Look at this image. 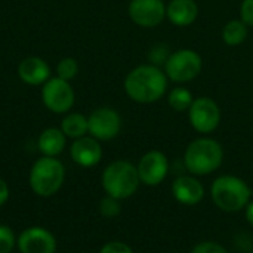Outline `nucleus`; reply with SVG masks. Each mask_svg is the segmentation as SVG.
Here are the masks:
<instances>
[{"instance_id": "nucleus-9", "label": "nucleus", "mask_w": 253, "mask_h": 253, "mask_svg": "<svg viewBox=\"0 0 253 253\" xmlns=\"http://www.w3.org/2000/svg\"><path fill=\"white\" fill-rule=\"evenodd\" d=\"M87 133L98 141H110L122 130L120 114L110 107H99L87 117Z\"/></svg>"}, {"instance_id": "nucleus-1", "label": "nucleus", "mask_w": 253, "mask_h": 253, "mask_svg": "<svg viewBox=\"0 0 253 253\" xmlns=\"http://www.w3.org/2000/svg\"><path fill=\"white\" fill-rule=\"evenodd\" d=\"M168 76L154 64H144L129 71L123 87L126 95L138 104H153L168 92Z\"/></svg>"}, {"instance_id": "nucleus-25", "label": "nucleus", "mask_w": 253, "mask_h": 253, "mask_svg": "<svg viewBox=\"0 0 253 253\" xmlns=\"http://www.w3.org/2000/svg\"><path fill=\"white\" fill-rule=\"evenodd\" d=\"M240 19L248 25L253 27V0H243L240 6Z\"/></svg>"}, {"instance_id": "nucleus-26", "label": "nucleus", "mask_w": 253, "mask_h": 253, "mask_svg": "<svg viewBox=\"0 0 253 253\" xmlns=\"http://www.w3.org/2000/svg\"><path fill=\"white\" fill-rule=\"evenodd\" d=\"M99 253H135L130 246L122 242H110L107 243Z\"/></svg>"}, {"instance_id": "nucleus-27", "label": "nucleus", "mask_w": 253, "mask_h": 253, "mask_svg": "<svg viewBox=\"0 0 253 253\" xmlns=\"http://www.w3.org/2000/svg\"><path fill=\"white\" fill-rule=\"evenodd\" d=\"M7 199H9V187L3 179H0V206L4 205Z\"/></svg>"}, {"instance_id": "nucleus-16", "label": "nucleus", "mask_w": 253, "mask_h": 253, "mask_svg": "<svg viewBox=\"0 0 253 253\" xmlns=\"http://www.w3.org/2000/svg\"><path fill=\"white\" fill-rule=\"evenodd\" d=\"M199 16V6L194 0H170L166 6V18L176 27H188Z\"/></svg>"}, {"instance_id": "nucleus-24", "label": "nucleus", "mask_w": 253, "mask_h": 253, "mask_svg": "<svg viewBox=\"0 0 253 253\" xmlns=\"http://www.w3.org/2000/svg\"><path fill=\"white\" fill-rule=\"evenodd\" d=\"M191 253H228L224 246H221L219 243L215 242H202L197 246H194V249Z\"/></svg>"}, {"instance_id": "nucleus-10", "label": "nucleus", "mask_w": 253, "mask_h": 253, "mask_svg": "<svg viewBox=\"0 0 253 253\" xmlns=\"http://www.w3.org/2000/svg\"><path fill=\"white\" fill-rule=\"evenodd\" d=\"M127 13L133 24L142 28H153L166 18V4L163 0H130Z\"/></svg>"}, {"instance_id": "nucleus-19", "label": "nucleus", "mask_w": 253, "mask_h": 253, "mask_svg": "<svg viewBox=\"0 0 253 253\" xmlns=\"http://www.w3.org/2000/svg\"><path fill=\"white\" fill-rule=\"evenodd\" d=\"M249 30L242 19H231L222 30V40L227 46H239L248 39Z\"/></svg>"}, {"instance_id": "nucleus-7", "label": "nucleus", "mask_w": 253, "mask_h": 253, "mask_svg": "<svg viewBox=\"0 0 253 253\" xmlns=\"http://www.w3.org/2000/svg\"><path fill=\"white\" fill-rule=\"evenodd\" d=\"M188 120L193 129L199 133H212L221 123V108L212 98H194L191 107L188 108Z\"/></svg>"}, {"instance_id": "nucleus-3", "label": "nucleus", "mask_w": 253, "mask_h": 253, "mask_svg": "<svg viewBox=\"0 0 253 253\" xmlns=\"http://www.w3.org/2000/svg\"><path fill=\"white\" fill-rule=\"evenodd\" d=\"M211 196L218 209L228 213H236L249 205L252 191L242 178L234 175H222L213 181Z\"/></svg>"}, {"instance_id": "nucleus-17", "label": "nucleus", "mask_w": 253, "mask_h": 253, "mask_svg": "<svg viewBox=\"0 0 253 253\" xmlns=\"http://www.w3.org/2000/svg\"><path fill=\"white\" fill-rule=\"evenodd\" d=\"M65 135L58 127H47L44 129L37 141L39 150L46 157H55L61 154L65 148Z\"/></svg>"}, {"instance_id": "nucleus-12", "label": "nucleus", "mask_w": 253, "mask_h": 253, "mask_svg": "<svg viewBox=\"0 0 253 253\" xmlns=\"http://www.w3.org/2000/svg\"><path fill=\"white\" fill-rule=\"evenodd\" d=\"M18 249L21 253H55L56 242L47 230L31 227L19 236Z\"/></svg>"}, {"instance_id": "nucleus-28", "label": "nucleus", "mask_w": 253, "mask_h": 253, "mask_svg": "<svg viewBox=\"0 0 253 253\" xmlns=\"http://www.w3.org/2000/svg\"><path fill=\"white\" fill-rule=\"evenodd\" d=\"M245 209H246V213H245L246 215V219H248V222L253 227V202H249V205Z\"/></svg>"}, {"instance_id": "nucleus-22", "label": "nucleus", "mask_w": 253, "mask_h": 253, "mask_svg": "<svg viewBox=\"0 0 253 253\" xmlns=\"http://www.w3.org/2000/svg\"><path fill=\"white\" fill-rule=\"evenodd\" d=\"M120 200L114 199L111 196H107L99 203V212L105 218H114L120 213Z\"/></svg>"}, {"instance_id": "nucleus-18", "label": "nucleus", "mask_w": 253, "mask_h": 253, "mask_svg": "<svg viewBox=\"0 0 253 253\" xmlns=\"http://www.w3.org/2000/svg\"><path fill=\"white\" fill-rule=\"evenodd\" d=\"M61 130L65 136L79 139L87 133V117L80 113H70L61 122Z\"/></svg>"}, {"instance_id": "nucleus-2", "label": "nucleus", "mask_w": 253, "mask_h": 253, "mask_svg": "<svg viewBox=\"0 0 253 253\" xmlns=\"http://www.w3.org/2000/svg\"><path fill=\"white\" fill-rule=\"evenodd\" d=\"M224 160L221 144L212 138H199L190 142L184 154V165L194 176H203L215 172Z\"/></svg>"}, {"instance_id": "nucleus-23", "label": "nucleus", "mask_w": 253, "mask_h": 253, "mask_svg": "<svg viewBox=\"0 0 253 253\" xmlns=\"http://www.w3.org/2000/svg\"><path fill=\"white\" fill-rule=\"evenodd\" d=\"M15 246V237L9 227L0 225V253H10Z\"/></svg>"}, {"instance_id": "nucleus-8", "label": "nucleus", "mask_w": 253, "mask_h": 253, "mask_svg": "<svg viewBox=\"0 0 253 253\" xmlns=\"http://www.w3.org/2000/svg\"><path fill=\"white\" fill-rule=\"evenodd\" d=\"M42 101L47 110L56 114L68 113L76 101L74 89L70 82L59 77H50L42 86Z\"/></svg>"}, {"instance_id": "nucleus-13", "label": "nucleus", "mask_w": 253, "mask_h": 253, "mask_svg": "<svg viewBox=\"0 0 253 253\" xmlns=\"http://www.w3.org/2000/svg\"><path fill=\"white\" fill-rule=\"evenodd\" d=\"M172 194L178 203L185 206H194L203 200L205 187L197 178H194V175H182L173 181Z\"/></svg>"}, {"instance_id": "nucleus-4", "label": "nucleus", "mask_w": 253, "mask_h": 253, "mask_svg": "<svg viewBox=\"0 0 253 253\" xmlns=\"http://www.w3.org/2000/svg\"><path fill=\"white\" fill-rule=\"evenodd\" d=\"M141 184L138 169L127 160L110 163L102 173V187L107 196L123 200L133 196Z\"/></svg>"}, {"instance_id": "nucleus-11", "label": "nucleus", "mask_w": 253, "mask_h": 253, "mask_svg": "<svg viewBox=\"0 0 253 253\" xmlns=\"http://www.w3.org/2000/svg\"><path fill=\"white\" fill-rule=\"evenodd\" d=\"M136 169L142 184L148 187H157L169 173V160L165 153L151 150L141 157Z\"/></svg>"}, {"instance_id": "nucleus-21", "label": "nucleus", "mask_w": 253, "mask_h": 253, "mask_svg": "<svg viewBox=\"0 0 253 253\" xmlns=\"http://www.w3.org/2000/svg\"><path fill=\"white\" fill-rule=\"evenodd\" d=\"M79 73V62L74 58H62L56 65V77L62 80H73Z\"/></svg>"}, {"instance_id": "nucleus-5", "label": "nucleus", "mask_w": 253, "mask_h": 253, "mask_svg": "<svg viewBox=\"0 0 253 253\" xmlns=\"http://www.w3.org/2000/svg\"><path fill=\"white\" fill-rule=\"evenodd\" d=\"M64 178H65L64 165L55 157L43 156L31 168L30 187L36 194L42 197H49L53 196L62 187Z\"/></svg>"}, {"instance_id": "nucleus-20", "label": "nucleus", "mask_w": 253, "mask_h": 253, "mask_svg": "<svg viewBox=\"0 0 253 253\" xmlns=\"http://www.w3.org/2000/svg\"><path fill=\"white\" fill-rule=\"evenodd\" d=\"M193 101H194V98H193L191 92L184 86L173 87L168 93V102L175 111H188Z\"/></svg>"}, {"instance_id": "nucleus-6", "label": "nucleus", "mask_w": 253, "mask_h": 253, "mask_svg": "<svg viewBox=\"0 0 253 253\" xmlns=\"http://www.w3.org/2000/svg\"><path fill=\"white\" fill-rule=\"evenodd\" d=\"M203 68L202 56L193 49H179L172 52L165 62V73L175 83L194 80Z\"/></svg>"}, {"instance_id": "nucleus-14", "label": "nucleus", "mask_w": 253, "mask_h": 253, "mask_svg": "<svg viewBox=\"0 0 253 253\" xmlns=\"http://www.w3.org/2000/svg\"><path fill=\"white\" fill-rule=\"evenodd\" d=\"M70 154L74 163L82 168H92L102 159V148L98 139L93 136H82L76 139L70 148Z\"/></svg>"}, {"instance_id": "nucleus-15", "label": "nucleus", "mask_w": 253, "mask_h": 253, "mask_svg": "<svg viewBox=\"0 0 253 253\" xmlns=\"http://www.w3.org/2000/svg\"><path fill=\"white\" fill-rule=\"evenodd\" d=\"M18 76L30 86H43L50 79V67L40 56H27L18 65Z\"/></svg>"}]
</instances>
